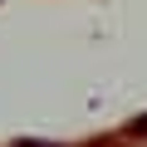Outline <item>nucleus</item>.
I'll use <instances>...</instances> for the list:
<instances>
[{"label":"nucleus","instance_id":"f257e3e1","mask_svg":"<svg viewBox=\"0 0 147 147\" xmlns=\"http://www.w3.org/2000/svg\"><path fill=\"white\" fill-rule=\"evenodd\" d=\"M132 132H147V118H137V123H132Z\"/></svg>","mask_w":147,"mask_h":147},{"label":"nucleus","instance_id":"f03ea898","mask_svg":"<svg viewBox=\"0 0 147 147\" xmlns=\"http://www.w3.org/2000/svg\"><path fill=\"white\" fill-rule=\"evenodd\" d=\"M20 147H54V142H20Z\"/></svg>","mask_w":147,"mask_h":147}]
</instances>
